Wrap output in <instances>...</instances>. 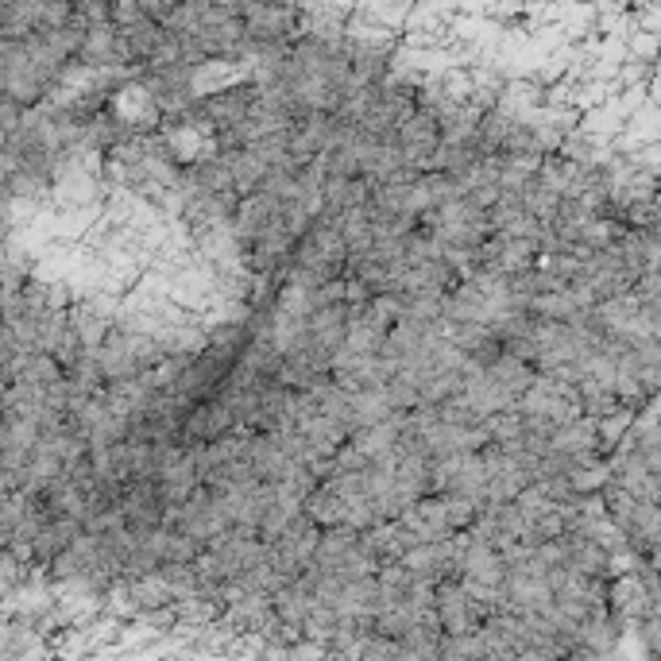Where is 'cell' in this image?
Returning a JSON list of instances; mask_svg holds the SVG:
<instances>
[{
    "instance_id": "1",
    "label": "cell",
    "mask_w": 661,
    "mask_h": 661,
    "mask_svg": "<svg viewBox=\"0 0 661 661\" xmlns=\"http://www.w3.org/2000/svg\"><path fill=\"white\" fill-rule=\"evenodd\" d=\"M163 507H167V503H163L160 480H132L120 495V511L132 530L163 526Z\"/></svg>"
},
{
    "instance_id": "2",
    "label": "cell",
    "mask_w": 661,
    "mask_h": 661,
    "mask_svg": "<svg viewBox=\"0 0 661 661\" xmlns=\"http://www.w3.org/2000/svg\"><path fill=\"white\" fill-rule=\"evenodd\" d=\"M487 376H492V383H499L511 398H522L534 383H538V368L519 360V356H511V353H503L499 360L487 368Z\"/></svg>"
},
{
    "instance_id": "3",
    "label": "cell",
    "mask_w": 661,
    "mask_h": 661,
    "mask_svg": "<svg viewBox=\"0 0 661 661\" xmlns=\"http://www.w3.org/2000/svg\"><path fill=\"white\" fill-rule=\"evenodd\" d=\"M360 546V534L353 526H333V530H321V546H318V564L321 573H341V564L348 561V554Z\"/></svg>"
},
{
    "instance_id": "4",
    "label": "cell",
    "mask_w": 661,
    "mask_h": 661,
    "mask_svg": "<svg viewBox=\"0 0 661 661\" xmlns=\"http://www.w3.org/2000/svg\"><path fill=\"white\" fill-rule=\"evenodd\" d=\"M391 415H395V406H391V398H387V387L353 395V433L371 430V425H383Z\"/></svg>"
},
{
    "instance_id": "5",
    "label": "cell",
    "mask_w": 661,
    "mask_h": 661,
    "mask_svg": "<svg viewBox=\"0 0 661 661\" xmlns=\"http://www.w3.org/2000/svg\"><path fill=\"white\" fill-rule=\"evenodd\" d=\"M229 167H232V186H237L240 198L259 194V186H264V178H267V167L259 163L256 151L247 148V151H237V155H229Z\"/></svg>"
},
{
    "instance_id": "6",
    "label": "cell",
    "mask_w": 661,
    "mask_h": 661,
    "mask_svg": "<svg viewBox=\"0 0 661 661\" xmlns=\"http://www.w3.org/2000/svg\"><path fill=\"white\" fill-rule=\"evenodd\" d=\"M178 626H190V631H205V626L220 623L225 619V603L213 600V596H190V600L175 603Z\"/></svg>"
},
{
    "instance_id": "7",
    "label": "cell",
    "mask_w": 661,
    "mask_h": 661,
    "mask_svg": "<svg viewBox=\"0 0 661 661\" xmlns=\"http://www.w3.org/2000/svg\"><path fill=\"white\" fill-rule=\"evenodd\" d=\"M306 514L314 526L333 530V526H344V519H348V503L329 492V487H318V492L306 499Z\"/></svg>"
},
{
    "instance_id": "8",
    "label": "cell",
    "mask_w": 661,
    "mask_h": 661,
    "mask_svg": "<svg viewBox=\"0 0 661 661\" xmlns=\"http://www.w3.org/2000/svg\"><path fill=\"white\" fill-rule=\"evenodd\" d=\"M132 600L140 611H163V608H175V596H170V584L163 573H151L132 581Z\"/></svg>"
},
{
    "instance_id": "9",
    "label": "cell",
    "mask_w": 661,
    "mask_h": 661,
    "mask_svg": "<svg viewBox=\"0 0 661 661\" xmlns=\"http://www.w3.org/2000/svg\"><path fill=\"white\" fill-rule=\"evenodd\" d=\"M437 650H441V661H487L480 631L476 635H445Z\"/></svg>"
},
{
    "instance_id": "10",
    "label": "cell",
    "mask_w": 661,
    "mask_h": 661,
    "mask_svg": "<svg viewBox=\"0 0 661 661\" xmlns=\"http://www.w3.org/2000/svg\"><path fill=\"white\" fill-rule=\"evenodd\" d=\"M368 326H376V329H383V333H391V329L403 321V298L398 294H376L371 298V306H368Z\"/></svg>"
},
{
    "instance_id": "11",
    "label": "cell",
    "mask_w": 661,
    "mask_h": 661,
    "mask_svg": "<svg viewBox=\"0 0 661 661\" xmlns=\"http://www.w3.org/2000/svg\"><path fill=\"white\" fill-rule=\"evenodd\" d=\"M441 86H445V98L453 105H472V98H476V81H472V71H465V66H453V71L441 74Z\"/></svg>"
},
{
    "instance_id": "12",
    "label": "cell",
    "mask_w": 661,
    "mask_h": 661,
    "mask_svg": "<svg viewBox=\"0 0 661 661\" xmlns=\"http://www.w3.org/2000/svg\"><path fill=\"white\" fill-rule=\"evenodd\" d=\"M484 514L476 499H468V495H445V519H449L453 530H472L476 519Z\"/></svg>"
},
{
    "instance_id": "13",
    "label": "cell",
    "mask_w": 661,
    "mask_h": 661,
    "mask_svg": "<svg viewBox=\"0 0 661 661\" xmlns=\"http://www.w3.org/2000/svg\"><path fill=\"white\" fill-rule=\"evenodd\" d=\"M398 650H403V646H398L395 638L368 635V643H364V658H360V661H398Z\"/></svg>"
},
{
    "instance_id": "14",
    "label": "cell",
    "mask_w": 661,
    "mask_h": 661,
    "mask_svg": "<svg viewBox=\"0 0 661 661\" xmlns=\"http://www.w3.org/2000/svg\"><path fill=\"white\" fill-rule=\"evenodd\" d=\"M371 287L364 279H353V275H344V306H371Z\"/></svg>"
},
{
    "instance_id": "15",
    "label": "cell",
    "mask_w": 661,
    "mask_h": 661,
    "mask_svg": "<svg viewBox=\"0 0 661 661\" xmlns=\"http://www.w3.org/2000/svg\"><path fill=\"white\" fill-rule=\"evenodd\" d=\"M333 306H344V279H333L314 291V309H333Z\"/></svg>"
},
{
    "instance_id": "16",
    "label": "cell",
    "mask_w": 661,
    "mask_h": 661,
    "mask_svg": "<svg viewBox=\"0 0 661 661\" xmlns=\"http://www.w3.org/2000/svg\"><path fill=\"white\" fill-rule=\"evenodd\" d=\"M514 661H561L557 653H549V650H519V658Z\"/></svg>"
}]
</instances>
